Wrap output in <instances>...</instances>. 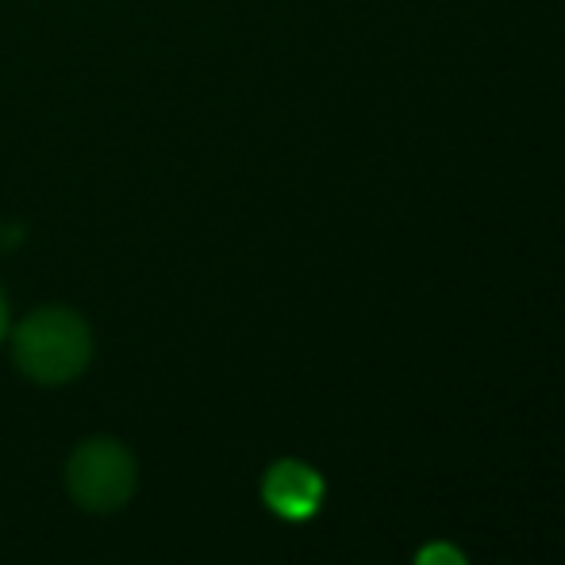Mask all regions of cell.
Listing matches in <instances>:
<instances>
[{
  "mask_svg": "<svg viewBox=\"0 0 565 565\" xmlns=\"http://www.w3.org/2000/svg\"><path fill=\"white\" fill-rule=\"evenodd\" d=\"M416 565H466L461 551H454L450 543H431L416 554Z\"/></svg>",
  "mask_w": 565,
  "mask_h": 565,
  "instance_id": "cell-4",
  "label": "cell"
},
{
  "mask_svg": "<svg viewBox=\"0 0 565 565\" xmlns=\"http://www.w3.org/2000/svg\"><path fill=\"white\" fill-rule=\"evenodd\" d=\"M4 331H8V300L0 292V342H4Z\"/></svg>",
  "mask_w": 565,
  "mask_h": 565,
  "instance_id": "cell-5",
  "label": "cell"
},
{
  "mask_svg": "<svg viewBox=\"0 0 565 565\" xmlns=\"http://www.w3.org/2000/svg\"><path fill=\"white\" fill-rule=\"evenodd\" d=\"M262 497L281 520H312L323 504V477L305 461H277L262 481Z\"/></svg>",
  "mask_w": 565,
  "mask_h": 565,
  "instance_id": "cell-3",
  "label": "cell"
},
{
  "mask_svg": "<svg viewBox=\"0 0 565 565\" xmlns=\"http://www.w3.org/2000/svg\"><path fill=\"white\" fill-rule=\"evenodd\" d=\"M12 358L39 385H66L89 365V323L70 308H39L15 328Z\"/></svg>",
  "mask_w": 565,
  "mask_h": 565,
  "instance_id": "cell-1",
  "label": "cell"
},
{
  "mask_svg": "<svg viewBox=\"0 0 565 565\" xmlns=\"http://www.w3.org/2000/svg\"><path fill=\"white\" fill-rule=\"evenodd\" d=\"M135 458L127 447H119L113 439L85 443L74 450L66 466V484L70 497L85 508V512H116L131 500L135 492Z\"/></svg>",
  "mask_w": 565,
  "mask_h": 565,
  "instance_id": "cell-2",
  "label": "cell"
}]
</instances>
